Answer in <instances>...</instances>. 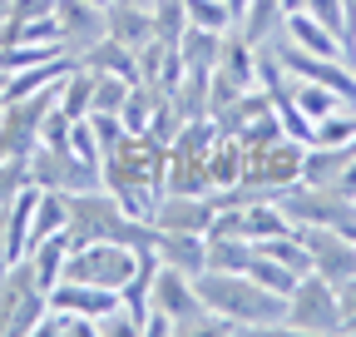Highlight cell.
Returning <instances> with one entry per match:
<instances>
[{"label":"cell","instance_id":"44dd1931","mask_svg":"<svg viewBox=\"0 0 356 337\" xmlns=\"http://www.w3.org/2000/svg\"><path fill=\"white\" fill-rule=\"evenodd\" d=\"M208 70H184V79H178V90L168 95L178 124H188V119H208L213 114V95H208Z\"/></svg>","mask_w":356,"mask_h":337},{"label":"cell","instance_id":"d4e9b609","mask_svg":"<svg viewBox=\"0 0 356 337\" xmlns=\"http://www.w3.org/2000/svg\"><path fill=\"white\" fill-rule=\"evenodd\" d=\"M60 109L70 114V119H84L89 109H95V70L89 65H70V75L60 79Z\"/></svg>","mask_w":356,"mask_h":337},{"label":"cell","instance_id":"4316f807","mask_svg":"<svg viewBox=\"0 0 356 337\" xmlns=\"http://www.w3.org/2000/svg\"><path fill=\"white\" fill-rule=\"evenodd\" d=\"M163 100H168V95H159V90H149V84L134 79V84H129V95H124V109H119L124 130H129V134H144L149 124H154V114H159Z\"/></svg>","mask_w":356,"mask_h":337},{"label":"cell","instance_id":"f35d334b","mask_svg":"<svg viewBox=\"0 0 356 337\" xmlns=\"http://www.w3.org/2000/svg\"><path fill=\"white\" fill-rule=\"evenodd\" d=\"M168 332H178V322H173L168 313L149 308V318H144V337H168Z\"/></svg>","mask_w":356,"mask_h":337},{"label":"cell","instance_id":"ee69618b","mask_svg":"<svg viewBox=\"0 0 356 337\" xmlns=\"http://www.w3.org/2000/svg\"><path fill=\"white\" fill-rule=\"evenodd\" d=\"M124 6H139V10H154V6H159V0H124Z\"/></svg>","mask_w":356,"mask_h":337},{"label":"cell","instance_id":"8992f818","mask_svg":"<svg viewBox=\"0 0 356 337\" xmlns=\"http://www.w3.org/2000/svg\"><path fill=\"white\" fill-rule=\"evenodd\" d=\"M50 313V292H44L30 273V263H10L0 273V332H35L40 318Z\"/></svg>","mask_w":356,"mask_h":337},{"label":"cell","instance_id":"7a4b0ae2","mask_svg":"<svg viewBox=\"0 0 356 337\" xmlns=\"http://www.w3.org/2000/svg\"><path fill=\"white\" fill-rule=\"evenodd\" d=\"M198 298L213 318H228L243 332H287V298L267 292L262 283H252L248 273H213L203 268L193 278Z\"/></svg>","mask_w":356,"mask_h":337},{"label":"cell","instance_id":"1f68e13d","mask_svg":"<svg viewBox=\"0 0 356 337\" xmlns=\"http://www.w3.org/2000/svg\"><path fill=\"white\" fill-rule=\"evenodd\" d=\"M248 278H252V283H262L267 292H282V298L297 288V273H292L287 263H277V258H267V253H257V258H252Z\"/></svg>","mask_w":356,"mask_h":337},{"label":"cell","instance_id":"484cf974","mask_svg":"<svg viewBox=\"0 0 356 337\" xmlns=\"http://www.w3.org/2000/svg\"><path fill=\"white\" fill-rule=\"evenodd\" d=\"M203 243H208L203 268H213V273H248L257 258V243H248V238H203Z\"/></svg>","mask_w":356,"mask_h":337},{"label":"cell","instance_id":"2e32d148","mask_svg":"<svg viewBox=\"0 0 356 337\" xmlns=\"http://www.w3.org/2000/svg\"><path fill=\"white\" fill-rule=\"evenodd\" d=\"M351 154H356V144H307V154H302V184L341 189V174H346Z\"/></svg>","mask_w":356,"mask_h":337},{"label":"cell","instance_id":"e0dca14e","mask_svg":"<svg viewBox=\"0 0 356 337\" xmlns=\"http://www.w3.org/2000/svg\"><path fill=\"white\" fill-rule=\"evenodd\" d=\"M262 114H273V100H267V90H262V84H252V90H243L238 100L218 104L208 119L218 124V134H243L248 124H257Z\"/></svg>","mask_w":356,"mask_h":337},{"label":"cell","instance_id":"4fadbf2b","mask_svg":"<svg viewBox=\"0 0 356 337\" xmlns=\"http://www.w3.org/2000/svg\"><path fill=\"white\" fill-rule=\"evenodd\" d=\"M50 308L79 313V318H89V322L99 327V318H109V313L119 308V292H114V288H95V283H70V278H60V283L50 288Z\"/></svg>","mask_w":356,"mask_h":337},{"label":"cell","instance_id":"f1b7e54d","mask_svg":"<svg viewBox=\"0 0 356 337\" xmlns=\"http://www.w3.org/2000/svg\"><path fill=\"white\" fill-rule=\"evenodd\" d=\"M65 219H70V208H65V194H50V189H40V198H35V214H30V243H25V253H30L40 238L60 233V228H65Z\"/></svg>","mask_w":356,"mask_h":337},{"label":"cell","instance_id":"ffe728a7","mask_svg":"<svg viewBox=\"0 0 356 337\" xmlns=\"http://www.w3.org/2000/svg\"><path fill=\"white\" fill-rule=\"evenodd\" d=\"M70 233L60 228V233H50V238H40L30 253H25V263H30V273H35V283L44 288V292H50L60 278H65V258H70Z\"/></svg>","mask_w":356,"mask_h":337},{"label":"cell","instance_id":"6da1fadb","mask_svg":"<svg viewBox=\"0 0 356 337\" xmlns=\"http://www.w3.org/2000/svg\"><path fill=\"white\" fill-rule=\"evenodd\" d=\"M99 174H104V189L124 203V214L154 219V203L168 179V144H159L149 134H119L104 149Z\"/></svg>","mask_w":356,"mask_h":337},{"label":"cell","instance_id":"8d00e7d4","mask_svg":"<svg viewBox=\"0 0 356 337\" xmlns=\"http://www.w3.org/2000/svg\"><path fill=\"white\" fill-rule=\"evenodd\" d=\"M44 15H55V0H10L0 30H15V25H30V20H44Z\"/></svg>","mask_w":356,"mask_h":337},{"label":"cell","instance_id":"9a60e30c","mask_svg":"<svg viewBox=\"0 0 356 337\" xmlns=\"http://www.w3.org/2000/svg\"><path fill=\"white\" fill-rule=\"evenodd\" d=\"M154 253H159L163 268H178V273H188V278H198L203 263H208V243H203V233H163V228H159Z\"/></svg>","mask_w":356,"mask_h":337},{"label":"cell","instance_id":"f6af8a7d","mask_svg":"<svg viewBox=\"0 0 356 337\" xmlns=\"http://www.w3.org/2000/svg\"><path fill=\"white\" fill-rule=\"evenodd\" d=\"M341 233H346V238H351V243H356V224H346V228H341Z\"/></svg>","mask_w":356,"mask_h":337},{"label":"cell","instance_id":"4dcf8cb0","mask_svg":"<svg viewBox=\"0 0 356 337\" xmlns=\"http://www.w3.org/2000/svg\"><path fill=\"white\" fill-rule=\"evenodd\" d=\"M149 15H154V40H163V45H178V40H184V30H188L184 0H159Z\"/></svg>","mask_w":356,"mask_h":337},{"label":"cell","instance_id":"e575fe53","mask_svg":"<svg viewBox=\"0 0 356 337\" xmlns=\"http://www.w3.org/2000/svg\"><path fill=\"white\" fill-rule=\"evenodd\" d=\"M30 184V159H0V214L10 208V198Z\"/></svg>","mask_w":356,"mask_h":337},{"label":"cell","instance_id":"52a82bcc","mask_svg":"<svg viewBox=\"0 0 356 337\" xmlns=\"http://www.w3.org/2000/svg\"><path fill=\"white\" fill-rule=\"evenodd\" d=\"M287 332H341L337 283H327L322 273H302L287 292Z\"/></svg>","mask_w":356,"mask_h":337},{"label":"cell","instance_id":"30bf717a","mask_svg":"<svg viewBox=\"0 0 356 337\" xmlns=\"http://www.w3.org/2000/svg\"><path fill=\"white\" fill-rule=\"evenodd\" d=\"M307 253H312V273H322L327 283H346L356 278V243L341 233V228H297Z\"/></svg>","mask_w":356,"mask_h":337},{"label":"cell","instance_id":"83f0119b","mask_svg":"<svg viewBox=\"0 0 356 337\" xmlns=\"http://www.w3.org/2000/svg\"><path fill=\"white\" fill-rule=\"evenodd\" d=\"M218 50H222V35H218V30H203V25H188V30H184V40H178L184 70H208V75H213Z\"/></svg>","mask_w":356,"mask_h":337},{"label":"cell","instance_id":"8fae6325","mask_svg":"<svg viewBox=\"0 0 356 337\" xmlns=\"http://www.w3.org/2000/svg\"><path fill=\"white\" fill-rule=\"evenodd\" d=\"M55 30H60V50L79 60L84 50H95L104 40V10L89 0H55Z\"/></svg>","mask_w":356,"mask_h":337},{"label":"cell","instance_id":"9c48e42d","mask_svg":"<svg viewBox=\"0 0 356 337\" xmlns=\"http://www.w3.org/2000/svg\"><path fill=\"white\" fill-rule=\"evenodd\" d=\"M149 308L168 313V318L178 322V332H203V322H208V308H203V298H198L193 278L178 273V268H163V263H159V273H154Z\"/></svg>","mask_w":356,"mask_h":337},{"label":"cell","instance_id":"3957f363","mask_svg":"<svg viewBox=\"0 0 356 337\" xmlns=\"http://www.w3.org/2000/svg\"><path fill=\"white\" fill-rule=\"evenodd\" d=\"M65 208H70L65 233H70L74 248H79V243H129V248H139V253H154L159 228H154L149 219L124 214V203H119L109 189L65 194Z\"/></svg>","mask_w":356,"mask_h":337},{"label":"cell","instance_id":"7c38bea8","mask_svg":"<svg viewBox=\"0 0 356 337\" xmlns=\"http://www.w3.org/2000/svg\"><path fill=\"white\" fill-rule=\"evenodd\" d=\"M213 198L208 194H159V203H154V228H163V233H208V224H213Z\"/></svg>","mask_w":356,"mask_h":337},{"label":"cell","instance_id":"7bdbcfd3","mask_svg":"<svg viewBox=\"0 0 356 337\" xmlns=\"http://www.w3.org/2000/svg\"><path fill=\"white\" fill-rule=\"evenodd\" d=\"M341 332H351V337H356V313H346V318H341Z\"/></svg>","mask_w":356,"mask_h":337},{"label":"cell","instance_id":"7dc6e473","mask_svg":"<svg viewBox=\"0 0 356 337\" xmlns=\"http://www.w3.org/2000/svg\"><path fill=\"white\" fill-rule=\"evenodd\" d=\"M6 10H10V0H0V20H6Z\"/></svg>","mask_w":356,"mask_h":337},{"label":"cell","instance_id":"d6986e66","mask_svg":"<svg viewBox=\"0 0 356 337\" xmlns=\"http://www.w3.org/2000/svg\"><path fill=\"white\" fill-rule=\"evenodd\" d=\"M282 20H287V6H282V0H248L233 30H238V35L248 40L252 50H262L267 40H273V35L282 30Z\"/></svg>","mask_w":356,"mask_h":337},{"label":"cell","instance_id":"74e56055","mask_svg":"<svg viewBox=\"0 0 356 337\" xmlns=\"http://www.w3.org/2000/svg\"><path fill=\"white\" fill-rule=\"evenodd\" d=\"M302 10L317 15L332 35H341V45H346V6H341V0H302Z\"/></svg>","mask_w":356,"mask_h":337},{"label":"cell","instance_id":"836d02e7","mask_svg":"<svg viewBox=\"0 0 356 337\" xmlns=\"http://www.w3.org/2000/svg\"><path fill=\"white\" fill-rule=\"evenodd\" d=\"M70 149H74L84 164H95V168L104 164V144H99V134H95V124H89V114L70 124Z\"/></svg>","mask_w":356,"mask_h":337},{"label":"cell","instance_id":"d590c367","mask_svg":"<svg viewBox=\"0 0 356 337\" xmlns=\"http://www.w3.org/2000/svg\"><path fill=\"white\" fill-rule=\"evenodd\" d=\"M124 95H129V79H119V75H95V109L119 114V109H124ZM95 109H89V114H95Z\"/></svg>","mask_w":356,"mask_h":337},{"label":"cell","instance_id":"7402d4cb","mask_svg":"<svg viewBox=\"0 0 356 337\" xmlns=\"http://www.w3.org/2000/svg\"><path fill=\"white\" fill-rule=\"evenodd\" d=\"M79 65H89L95 75H119V79H139V50H129V45H119L114 35H104L95 50H84L79 55Z\"/></svg>","mask_w":356,"mask_h":337},{"label":"cell","instance_id":"5b68a950","mask_svg":"<svg viewBox=\"0 0 356 337\" xmlns=\"http://www.w3.org/2000/svg\"><path fill=\"white\" fill-rule=\"evenodd\" d=\"M139 268V248L129 243H79L65 258V278L70 283H95V288H124Z\"/></svg>","mask_w":356,"mask_h":337},{"label":"cell","instance_id":"ba28073f","mask_svg":"<svg viewBox=\"0 0 356 337\" xmlns=\"http://www.w3.org/2000/svg\"><path fill=\"white\" fill-rule=\"evenodd\" d=\"M30 184L50 189V194H89V189H104V174L95 164H84L74 149L35 144L30 149Z\"/></svg>","mask_w":356,"mask_h":337},{"label":"cell","instance_id":"b9f144b4","mask_svg":"<svg viewBox=\"0 0 356 337\" xmlns=\"http://www.w3.org/2000/svg\"><path fill=\"white\" fill-rule=\"evenodd\" d=\"M10 268V258H6V219H0V273Z\"/></svg>","mask_w":356,"mask_h":337},{"label":"cell","instance_id":"f546056e","mask_svg":"<svg viewBox=\"0 0 356 337\" xmlns=\"http://www.w3.org/2000/svg\"><path fill=\"white\" fill-rule=\"evenodd\" d=\"M312 144H356V109L341 104L327 119H317L312 124Z\"/></svg>","mask_w":356,"mask_h":337},{"label":"cell","instance_id":"60d3db41","mask_svg":"<svg viewBox=\"0 0 356 337\" xmlns=\"http://www.w3.org/2000/svg\"><path fill=\"white\" fill-rule=\"evenodd\" d=\"M346 60L356 65V20H351V30H346Z\"/></svg>","mask_w":356,"mask_h":337},{"label":"cell","instance_id":"5bb4252c","mask_svg":"<svg viewBox=\"0 0 356 337\" xmlns=\"http://www.w3.org/2000/svg\"><path fill=\"white\" fill-rule=\"evenodd\" d=\"M178 79H184V55H178V45H163V40L139 45V84H149L159 95H173Z\"/></svg>","mask_w":356,"mask_h":337},{"label":"cell","instance_id":"ac0fdd59","mask_svg":"<svg viewBox=\"0 0 356 337\" xmlns=\"http://www.w3.org/2000/svg\"><path fill=\"white\" fill-rule=\"evenodd\" d=\"M104 35H114L129 50H139V45L154 40V15L139 10V6H124V0H109L104 6Z\"/></svg>","mask_w":356,"mask_h":337},{"label":"cell","instance_id":"ab89813d","mask_svg":"<svg viewBox=\"0 0 356 337\" xmlns=\"http://www.w3.org/2000/svg\"><path fill=\"white\" fill-rule=\"evenodd\" d=\"M341 189L356 198V154H351V164H346V174H341Z\"/></svg>","mask_w":356,"mask_h":337},{"label":"cell","instance_id":"c3c4849f","mask_svg":"<svg viewBox=\"0 0 356 337\" xmlns=\"http://www.w3.org/2000/svg\"><path fill=\"white\" fill-rule=\"evenodd\" d=\"M89 6H99V10H104V6H109V0H89Z\"/></svg>","mask_w":356,"mask_h":337},{"label":"cell","instance_id":"d6a6232c","mask_svg":"<svg viewBox=\"0 0 356 337\" xmlns=\"http://www.w3.org/2000/svg\"><path fill=\"white\" fill-rule=\"evenodd\" d=\"M184 10H188V25H203V30H218V35L233 30V10L222 0H184Z\"/></svg>","mask_w":356,"mask_h":337},{"label":"cell","instance_id":"277c9868","mask_svg":"<svg viewBox=\"0 0 356 337\" xmlns=\"http://www.w3.org/2000/svg\"><path fill=\"white\" fill-rule=\"evenodd\" d=\"M277 208L292 219V228H346V224H356V198L346 189H327V184H292L277 194Z\"/></svg>","mask_w":356,"mask_h":337},{"label":"cell","instance_id":"bcb514c9","mask_svg":"<svg viewBox=\"0 0 356 337\" xmlns=\"http://www.w3.org/2000/svg\"><path fill=\"white\" fill-rule=\"evenodd\" d=\"M6 79H10V75H6V70H0V95H6Z\"/></svg>","mask_w":356,"mask_h":337},{"label":"cell","instance_id":"603a6c76","mask_svg":"<svg viewBox=\"0 0 356 337\" xmlns=\"http://www.w3.org/2000/svg\"><path fill=\"white\" fill-rule=\"evenodd\" d=\"M243 179V139L238 134H218L208 149V194L213 189H233Z\"/></svg>","mask_w":356,"mask_h":337},{"label":"cell","instance_id":"cb8c5ba5","mask_svg":"<svg viewBox=\"0 0 356 337\" xmlns=\"http://www.w3.org/2000/svg\"><path fill=\"white\" fill-rule=\"evenodd\" d=\"M154 273H159V253H139V268H134V278L119 288V303H124V313H129L134 322H139V332H144V318H149Z\"/></svg>","mask_w":356,"mask_h":337}]
</instances>
